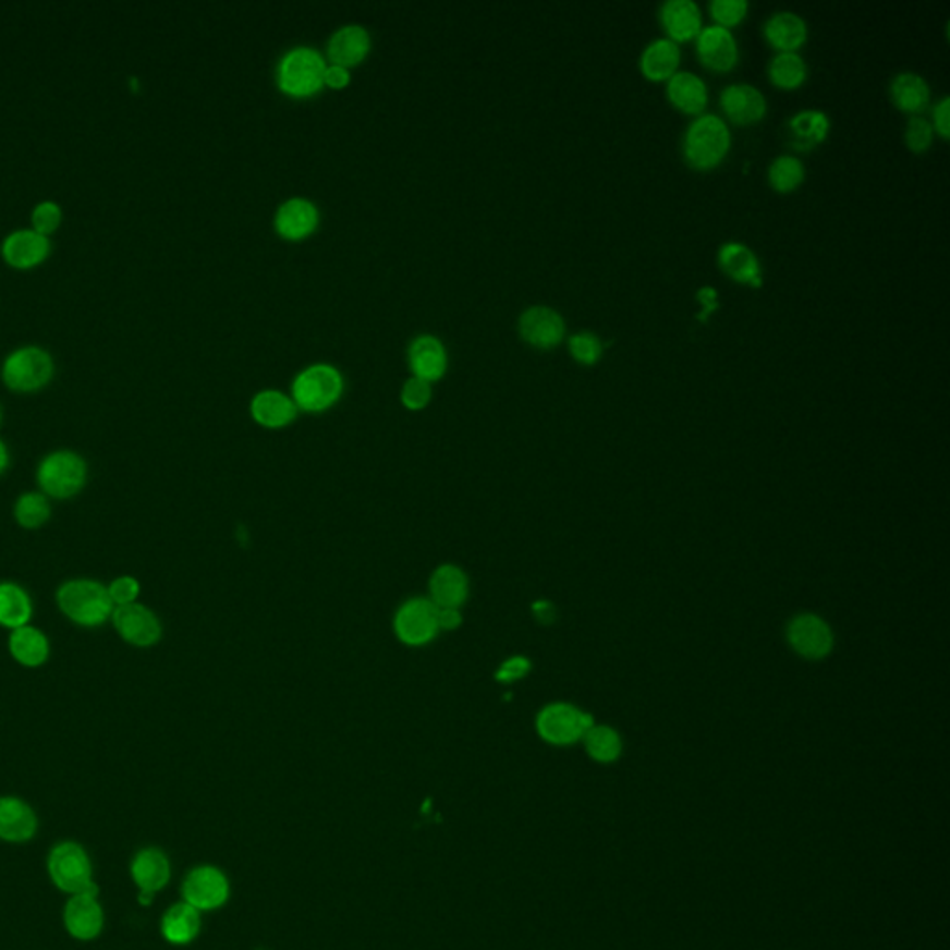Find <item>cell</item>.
Masks as SVG:
<instances>
[{
    "instance_id": "obj_11",
    "label": "cell",
    "mask_w": 950,
    "mask_h": 950,
    "mask_svg": "<svg viewBox=\"0 0 950 950\" xmlns=\"http://www.w3.org/2000/svg\"><path fill=\"white\" fill-rule=\"evenodd\" d=\"M520 337L538 350H550L563 342L567 321L561 313L548 305L525 308L519 318Z\"/></svg>"
},
{
    "instance_id": "obj_10",
    "label": "cell",
    "mask_w": 950,
    "mask_h": 950,
    "mask_svg": "<svg viewBox=\"0 0 950 950\" xmlns=\"http://www.w3.org/2000/svg\"><path fill=\"white\" fill-rule=\"evenodd\" d=\"M112 622L119 637L136 648H150L162 638V624L157 614L138 601L115 607Z\"/></svg>"
},
{
    "instance_id": "obj_34",
    "label": "cell",
    "mask_w": 950,
    "mask_h": 950,
    "mask_svg": "<svg viewBox=\"0 0 950 950\" xmlns=\"http://www.w3.org/2000/svg\"><path fill=\"white\" fill-rule=\"evenodd\" d=\"M200 930L199 912L186 902L175 904L163 913L162 936L169 943L186 945L197 938Z\"/></svg>"
},
{
    "instance_id": "obj_30",
    "label": "cell",
    "mask_w": 950,
    "mask_h": 950,
    "mask_svg": "<svg viewBox=\"0 0 950 950\" xmlns=\"http://www.w3.org/2000/svg\"><path fill=\"white\" fill-rule=\"evenodd\" d=\"M429 593L435 606L461 609L468 598V577L455 564H442L433 572Z\"/></svg>"
},
{
    "instance_id": "obj_27",
    "label": "cell",
    "mask_w": 950,
    "mask_h": 950,
    "mask_svg": "<svg viewBox=\"0 0 950 950\" xmlns=\"http://www.w3.org/2000/svg\"><path fill=\"white\" fill-rule=\"evenodd\" d=\"M682 49L669 38L651 39L644 47L638 58V65L648 81H669L675 71H680Z\"/></svg>"
},
{
    "instance_id": "obj_25",
    "label": "cell",
    "mask_w": 950,
    "mask_h": 950,
    "mask_svg": "<svg viewBox=\"0 0 950 950\" xmlns=\"http://www.w3.org/2000/svg\"><path fill=\"white\" fill-rule=\"evenodd\" d=\"M719 264L724 273L738 282L759 288L763 284V268L756 253L738 240L720 245Z\"/></svg>"
},
{
    "instance_id": "obj_23",
    "label": "cell",
    "mask_w": 950,
    "mask_h": 950,
    "mask_svg": "<svg viewBox=\"0 0 950 950\" xmlns=\"http://www.w3.org/2000/svg\"><path fill=\"white\" fill-rule=\"evenodd\" d=\"M788 142L796 150H809L815 145L823 144L831 121L828 113L819 108H804L788 119Z\"/></svg>"
},
{
    "instance_id": "obj_12",
    "label": "cell",
    "mask_w": 950,
    "mask_h": 950,
    "mask_svg": "<svg viewBox=\"0 0 950 950\" xmlns=\"http://www.w3.org/2000/svg\"><path fill=\"white\" fill-rule=\"evenodd\" d=\"M184 902L197 912H207L223 906L229 899V881L216 867H197L182 886Z\"/></svg>"
},
{
    "instance_id": "obj_31",
    "label": "cell",
    "mask_w": 950,
    "mask_h": 950,
    "mask_svg": "<svg viewBox=\"0 0 950 950\" xmlns=\"http://www.w3.org/2000/svg\"><path fill=\"white\" fill-rule=\"evenodd\" d=\"M8 648L13 659L26 669H38L49 659V638L34 625L26 624L10 633Z\"/></svg>"
},
{
    "instance_id": "obj_9",
    "label": "cell",
    "mask_w": 950,
    "mask_h": 950,
    "mask_svg": "<svg viewBox=\"0 0 950 950\" xmlns=\"http://www.w3.org/2000/svg\"><path fill=\"white\" fill-rule=\"evenodd\" d=\"M394 632L406 646H424L438 633L437 606L427 598H413L398 609Z\"/></svg>"
},
{
    "instance_id": "obj_39",
    "label": "cell",
    "mask_w": 950,
    "mask_h": 950,
    "mask_svg": "<svg viewBox=\"0 0 950 950\" xmlns=\"http://www.w3.org/2000/svg\"><path fill=\"white\" fill-rule=\"evenodd\" d=\"M569 350L575 361L585 366L596 364L604 353L601 338L593 331H577L569 338Z\"/></svg>"
},
{
    "instance_id": "obj_50",
    "label": "cell",
    "mask_w": 950,
    "mask_h": 950,
    "mask_svg": "<svg viewBox=\"0 0 950 950\" xmlns=\"http://www.w3.org/2000/svg\"><path fill=\"white\" fill-rule=\"evenodd\" d=\"M8 463H10V455H8L7 446L0 440V474L8 468Z\"/></svg>"
},
{
    "instance_id": "obj_16",
    "label": "cell",
    "mask_w": 950,
    "mask_h": 950,
    "mask_svg": "<svg viewBox=\"0 0 950 950\" xmlns=\"http://www.w3.org/2000/svg\"><path fill=\"white\" fill-rule=\"evenodd\" d=\"M276 231L287 240L300 242L310 236L319 226V210L313 200L305 197H290L277 208Z\"/></svg>"
},
{
    "instance_id": "obj_40",
    "label": "cell",
    "mask_w": 950,
    "mask_h": 950,
    "mask_svg": "<svg viewBox=\"0 0 950 950\" xmlns=\"http://www.w3.org/2000/svg\"><path fill=\"white\" fill-rule=\"evenodd\" d=\"M748 10H751L748 0H711L709 2L711 17L717 21L715 25L726 26V28L739 25L746 17Z\"/></svg>"
},
{
    "instance_id": "obj_17",
    "label": "cell",
    "mask_w": 950,
    "mask_h": 950,
    "mask_svg": "<svg viewBox=\"0 0 950 950\" xmlns=\"http://www.w3.org/2000/svg\"><path fill=\"white\" fill-rule=\"evenodd\" d=\"M409 366L414 377L433 382L442 379L448 369V351L433 334H419L409 345Z\"/></svg>"
},
{
    "instance_id": "obj_47",
    "label": "cell",
    "mask_w": 950,
    "mask_h": 950,
    "mask_svg": "<svg viewBox=\"0 0 950 950\" xmlns=\"http://www.w3.org/2000/svg\"><path fill=\"white\" fill-rule=\"evenodd\" d=\"M351 82L350 70L337 65V63H327L326 75H324V84L332 89H344Z\"/></svg>"
},
{
    "instance_id": "obj_6",
    "label": "cell",
    "mask_w": 950,
    "mask_h": 950,
    "mask_svg": "<svg viewBox=\"0 0 950 950\" xmlns=\"http://www.w3.org/2000/svg\"><path fill=\"white\" fill-rule=\"evenodd\" d=\"M88 479V466L75 451H52L38 468L39 488L54 500H70L78 495Z\"/></svg>"
},
{
    "instance_id": "obj_26",
    "label": "cell",
    "mask_w": 950,
    "mask_h": 950,
    "mask_svg": "<svg viewBox=\"0 0 950 950\" xmlns=\"http://www.w3.org/2000/svg\"><path fill=\"white\" fill-rule=\"evenodd\" d=\"M297 411L300 409L292 395L284 394L281 390H263L251 400V416L268 429H281L292 424Z\"/></svg>"
},
{
    "instance_id": "obj_37",
    "label": "cell",
    "mask_w": 950,
    "mask_h": 950,
    "mask_svg": "<svg viewBox=\"0 0 950 950\" xmlns=\"http://www.w3.org/2000/svg\"><path fill=\"white\" fill-rule=\"evenodd\" d=\"M15 520L25 529H39L50 519V503L44 492H26L21 496L15 509Z\"/></svg>"
},
{
    "instance_id": "obj_36",
    "label": "cell",
    "mask_w": 950,
    "mask_h": 950,
    "mask_svg": "<svg viewBox=\"0 0 950 950\" xmlns=\"http://www.w3.org/2000/svg\"><path fill=\"white\" fill-rule=\"evenodd\" d=\"M769 182L776 192H793L806 179V166L794 155H780L769 163Z\"/></svg>"
},
{
    "instance_id": "obj_19",
    "label": "cell",
    "mask_w": 950,
    "mask_h": 950,
    "mask_svg": "<svg viewBox=\"0 0 950 950\" xmlns=\"http://www.w3.org/2000/svg\"><path fill=\"white\" fill-rule=\"evenodd\" d=\"M372 49V36L363 25H344L332 32L327 41V57L331 63L342 68H353L368 57Z\"/></svg>"
},
{
    "instance_id": "obj_4",
    "label": "cell",
    "mask_w": 950,
    "mask_h": 950,
    "mask_svg": "<svg viewBox=\"0 0 950 950\" xmlns=\"http://www.w3.org/2000/svg\"><path fill=\"white\" fill-rule=\"evenodd\" d=\"M344 392V377L331 364L319 363L301 369L292 382V400L301 411L324 413Z\"/></svg>"
},
{
    "instance_id": "obj_2",
    "label": "cell",
    "mask_w": 950,
    "mask_h": 950,
    "mask_svg": "<svg viewBox=\"0 0 950 950\" xmlns=\"http://www.w3.org/2000/svg\"><path fill=\"white\" fill-rule=\"evenodd\" d=\"M327 60L316 47L297 45L287 50L277 65V84L282 94L305 99L326 86Z\"/></svg>"
},
{
    "instance_id": "obj_46",
    "label": "cell",
    "mask_w": 950,
    "mask_h": 950,
    "mask_svg": "<svg viewBox=\"0 0 950 950\" xmlns=\"http://www.w3.org/2000/svg\"><path fill=\"white\" fill-rule=\"evenodd\" d=\"M931 115H934V121H931V126H934V131L938 132L941 138H949L950 134V99L949 95H943L941 99L936 102V107L931 110Z\"/></svg>"
},
{
    "instance_id": "obj_35",
    "label": "cell",
    "mask_w": 950,
    "mask_h": 950,
    "mask_svg": "<svg viewBox=\"0 0 950 950\" xmlns=\"http://www.w3.org/2000/svg\"><path fill=\"white\" fill-rule=\"evenodd\" d=\"M767 71L775 86L794 89L806 82L809 70L806 60L799 54V50H788V52H776L775 57L770 58Z\"/></svg>"
},
{
    "instance_id": "obj_1",
    "label": "cell",
    "mask_w": 950,
    "mask_h": 950,
    "mask_svg": "<svg viewBox=\"0 0 950 950\" xmlns=\"http://www.w3.org/2000/svg\"><path fill=\"white\" fill-rule=\"evenodd\" d=\"M732 147V132L717 113L704 112L689 123L683 134V157L694 169L717 168Z\"/></svg>"
},
{
    "instance_id": "obj_42",
    "label": "cell",
    "mask_w": 950,
    "mask_h": 950,
    "mask_svg": "<svg viewBox=\"0 0 950 950\" xmlns=\"http://www.w3.org/2000/svg\"><path fill=\"white\" fill-rule=\"evenodd\" d=\"M431 398V382L424 381V379L414 376L403 382V388H401V403H403L409 411H422V409H426V406L429 405Z\"/></svg>"
},
{
    "instance_id": "obj_29",
    "label": "cell",
    "mask_w": 950,
    "mask_h": 950,
    "mask_svg": "<svg viewBox=\"0 0 950 950\" xmlns=\"http://www.w3.org/2000/svg\"><path fill=\"white\" fill-rule=\"evenodd\" d=\"M131 875L139 891L157 894L171 878V865L162 851L144 849L132 860Z\"/></svg>"
},
{
    "instance_id": "obj_38",
    "label": "cell",
    "mask_w": 950,
    "mask_h": 950,
    "mask_svg": "<svg viewBox=\"0 0 950 950\" xmlns=\"http://www.w3.org/2000/svg\"><path fill=\"white\" fill-rule=\"evenodd\" d=\"M585 746H587L588 756L600 763L614 762L622 751L619 735L607 726H593L585 733Z\"/></svg>"
},
{
    "instance_id": "obj_28",
    "label": "cell",
    "mask_w": 950,
    "mask_h": 950,
    "mask_svg": "<svg viewBox=\"0 0 950 950\" xmlns=\"http://www.w3.org/2000/svg\"><path fill=\"white\" fill-rule=\"evenodd\" d=\"M49 238L34 229H21L10 234L2 244V253L15 268H31L49 255Z\"/></svg>"
},
{
    "instance_id": "obj_18",
    "label": "cell",
    "mask_w": 950,
    "mask_h": 950,
    "mask_svg": "<svg viewBox=\"0 0 950 950\" xmlns=\"http://www.w3.org/2000/svg\"><path fill=\"white\" fill-rule=\"evenodd\" d=\"M788 635L794 650L807 659H823L828 656L833 643L828 625L813 614L796 617L789 625Z\"/></svg>"
},
{
    "instance_id": "obj_32",
    "label": "cell",
    "mask_w": 950,
    "mask_h": 950,
    "mask_svg": "<svg viewBox=\"0 0 950 950\" xmlns=\"http://www.w3.org/2000/svg\"><path fill=\"white\" fill-rule=\"evenodd\" d=\"M889 94L902 112L915 113V115L923 112L930 105L931 99L930 86L925 76L913 71L897 73L889 84Z\"/></svg>"
},
{
    "instance_id": "obj_13",
    "label": "cell",
    "mask_w": 950,
    "mask_h": 950,
    "mask_svg": "<svg viewBox=\"0 0 950 950\" xmlns=\"http://www.w3.org/2000/svg\"><path fill=\"white\" fill-rule=\"evenodd\" d=\"M694 39H696V54L707 70L724 73L738 65V39L730 28L720 25L702 26V31Z\"/></svg>"
},
{
    "instance_id": "obj_41",
    "label": "cell",
    "mask_w": 950,
    "mask_h": 950,
    "mask_svg": "<svg viewBox=\"0 0 950 950\" xmlns=\"http://www.w3.org/2000/svg\"><path fill=\"white\" fill-rule=\"evenodd\" d=\"M936 131L931 126V121L923 118V115H912L908 119L906 131H904V142L913 153H925L934 142Z\"/></svg>"
},
{
    "instance_id": "obj_8",
    "label": "cell",
    "mask_w": 950,
    "mask_h": 950,
    "mask_svg": "<svg viewBox=\"0 0 950 950\" xmlns=\"http://www.w3.org/2000/svg\"><path fill=\"white\" fill-rule=\"evenodd\" d=\"M593 717L567 704H551L538 712V735L551 744H572L593 728Z\"/></svg>"
},
{
    "instance_id": "obj_21",
    "label": "cell",
    "mask_w": 950,
    "mask_h": 950,
    "mask_svg": "<svg viewBox=\"0 0 950 950\" xmlns=\"http://www.w3.org/2000/svg\"><path fill=\"white\" fill-rule=\"evenodd\" d=\"M38 831V817L25 801L0 796V839L7 843H26Z\"/></svg>"
},
{
    "instance_id": "obj_44",
    "label": "cell",
    "mask_w": 950,
    "mask_h": 950,
    "mask_svg": "<svg viewBox=\"0 0 950 950\" xmlns=\"http://www.w3.org/2000/svg\"><path fill=\"white\" fill-rule=\"evenodd\" d=\"M60 221H62V210L58 207L57 203H52V200H44V203H39L38 207L34 208V212H32V226H34V231L41 232V234H49V232L54 231L58 226H60Z\"/></svg>"
},
{
    "instance_id": "obj_7",
    "label": "cell",
    "mask_w": 950,
    "mask_h": 950,
    "mask_svg": "<svg viewBox=\"0 0 950 950\" xmlns=\"http://www.w3.org/2000/svg\"><path fill=\"white\" fill-rule=\"evenodd\" d=\"M54 364L47 351L36 345H26L8 356L2 377L12 390L34 392L50 381Z\"/></svg>"
},
{
    "instance_id": "obj_43",
    "label": "cell",
    "mask_w": 950,
    "mask_h": 950,
    "mask_svg": "<svg viewBox=\"0 0 950 950\" xmlns=\"http://www.w3.org/2000/svg\"><path fill=\"white\" fill-rule=\"evenodd\" d=\"M107 588L113 607L129 606V604L138 601L139 582L136 577H132V575L115 577Z\"/></svg>"
},
{
    "instance_id": "obj_24",
    "label": "cell",
    "mask_w": 950,
    "mask_h": 950,
    "mask_svg": "<svg viewBox=\"0 0 950 950\" xmlns=\"http://www.w3.org/2000/svg\"><path fill=\"white\" fill-rule=\"evenodd\" d=\"M667 97L678 110L701 115L709 102L707 84L693 71H675L667 81Z\"/></svg>"
},
{
    "instance_id": "obj_14",
    "label": "cell",
    "mask_w": 950,
    "mask_h": 950,
    "mask_svg": "<svg viewBox=\"0 0 950 950\" xmlns=\"http://www.w3.org/2000/svg\"><path fill=\"white\" fill-rule=\"evenodd\" d=\"M720 107L733 123L752 125L765 118L767 97L748 82H732L720 92Z\"/></svg>"
},
{
    "instance_id": "obj_22",
    "label": "cell",
    "mask_w": 950,
    "mask_h": 950,
    "mask_svg": "<svg viewBox=\"0 0 950 950\" xmlns=\"http://www.w3.org/2000/svg\"><path fill=\"white\" fill-rule=\"evenodd\" d=\"M763 36L778 52L799 50L807 41V23L802 15L791 10H780L767 17Z\"/></svg>"
},
{
    "instance_id": "obj_33",
    "label": "cell",
    "mask_w": 950,
    "mask_h": 950,
    "mask_svg": "<svg viewBox=\"0 0 950 950\" xmlns=\"http://www.w3.org/2000/svg\"><path fill=\"white\" fill-rule=\"evenodd\" d=\"M31 596L17 583H0V625L8 630H17L28 624L32 619Z\"/></svg>"
},
{
    "instance_id": "obj_48",
    "label": "cell",
    "mask_w": 950,
    "mask_h": 950,
    "mask_svg": "<svg viewBox=\"0 0 950 950\" xmlns=\"http://www.w3.org/2000/svg\"><path fill=\"white\" fill-rule=\"evenodd\" d=\"M437 622L438 630H446V632L456 630L461 622H463L461 609H455V607H437Z\"/></svg>"
},
{
    "instance_id": "obj_3",
    "label": "cell",
    "mask_w": 950,
    "mask_h": 950,
    "mask_svg": "<svg viewBox=\"0 0 950 950\" xmlns=\"http://www.w3.org/2000/svg\"><path fill=\"white\" fill-rule=\"evenodd\" d=\"M58 607L71 622L82 628H97L112 619L113 607L108 588L95 580H71L57 593Z\"/></svg>"
},
{
    "instance_id": "obj_20",
    "label": "cell",
    "mask_w": 950,
    "mask_h": 950,
    "mask_svg": "<svg viewBox=\"0 0 950 950\" xmlns=\"http://www.w3.org/2000/svg\"><path fill=\"white\" fill-rule=\"evenodd\" d=\"M659 21L667 38L680 45L696 38L702 31V10L694 0H665L659 8Z\"/></svg>"
},
{
    "instance_id": "obj_45",
    "label": "cell",
    "mask_w": 950,
    "mask_h": 950,
    "mask_svg": "<svg viewBox=\"0 0 950 950\" xmlns=\"http://www.w3.org/2000/svg\"><path fill=\"white\" fill-rule=\"evenodd\" d=\"M527 672H529V661L524 657H513L501 665L500 670L496 672V680L501 683L516 682L520 678H524Z\"/></svg>"
},
{
    "instance_id": "obj_5",
    "label": "cell",
    "mask_w": 950,
    "mask_h": 950,
    "mask_svg": "<svg viewBox=\"0 0 950 950\" xmlns=\"http://www.w3.org/2000/svg\"><path fill=\"white\" fill-rule=\"evenodd\" d=\"M50 880L63 893H99L88 852L75 841H63L50 851L47 860Z\"/></svg>"
},
{
    "instance_id": "obj_49",
    "label": "cell",
    "mask_w": 950,
    "mask_h": 950,
    "mask_svg": "<svg viewBox=\"0 0 950 950\" xmlns=\"http://www.w3.org/2000/svg\"><path fill=\"white\" fill-rule=\"evenodd\" d=\"M696 297H698V301L704 305L698 319H706L709 314L715 313V310L719 308V292H717L712 287H702L701 290L696 292Z\"/></svg>"
},
{
    "instance_id": "obj_15",
    "label": "cell",
    "mask_w": 950,
    "mask_h": 950,
    "mask_svg": "<svg viewBox=\"0 0 950 950\" xmlns=\"http://www.w3.org/2000/svg\"><path fill=\"white\" fill-rule=\"evenodd\" d=\"M63 925L70 936L78 941L99 938L105 928V912L99 902V893L71 894L63 910Z\"/></svg>"
},
{
    "instance_id": "obj_51",
    "label": "cell",
    "mask_w": 950,
    "mask_h": 950,
    "mask_svg": "<svg viewBox=\"0 0 950 950\" xmlns=\"http://www.w3.org/2000/svg\"><path fill=\"white\" fill-rule=\"evenodd\" d=\"M153 897H155V894L147 893V891H139L138 901L142 902L144 906H149L150 901H153Z\"/></svg>"
}]
</instances>
